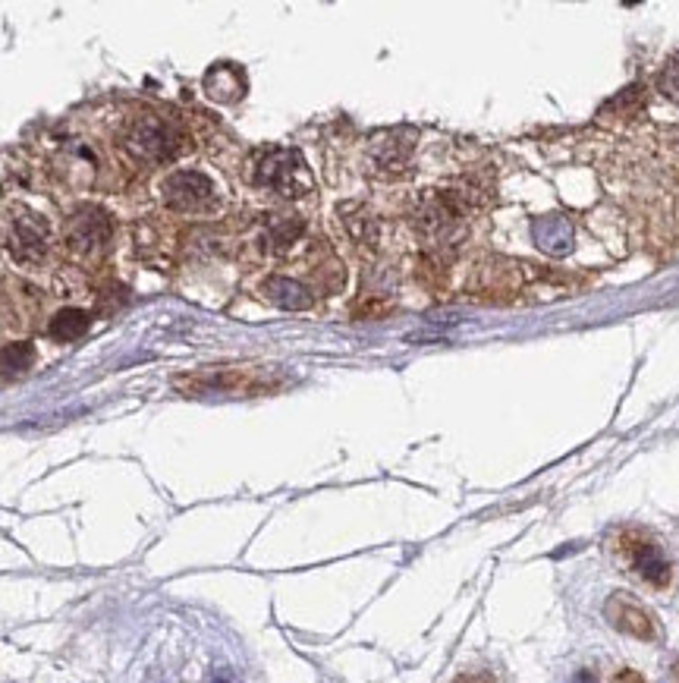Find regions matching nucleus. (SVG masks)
I'll return each mask as SVG.
<instances>
[{"instance_id":"1","label":"nucleus","mask_w":679,"mask_h":683,"mask_svg":"<svg viewBox=\"0 0 679 683\" xmlns=\"http://www.w3.org/2000/svg\"><path fill=\"white\" fill-rule=\"evenodd\" d=\"M183 133L173 126L170 120L158 117V114H136L123 123V133H120V145L123 152L139 161V164H164L173 161L186 145Z\"/></svg>"},{"instance_id":"2","label":"nucleus","mask_w":679,"mask_h":683,"mask_svg":"<svg viewBox=\"0 0 679 683\" xmlns=\"http://www.w3.org/2000/svg\"><path fill=\"white\" fill-rule=\"evenodd\" d=\"M0 246H4L16 262L38 265L48 255L51 227L38 211L26 205H13L0 215Z\"/></svg>"},{"instance_id":"3","label":"nucleus","mask_w":679,"mask_h":683,"mask_svg":"<svg viewBox=\"0 0 679 683\" xmlns=\"http://www.w3.org/2000/svg\"><path fill=\"white\" fill-rule=\"evenodd\" d=\"M255 183L280 199H302L315 189L312 170L296 148H268L255 164Z\"/></svg>"},{"instance_id":"4","label":"nucleus","mask_w":679,"mask_h":683,"mask_svg":"<svg viewBox=\"0 0 679 683\" xmlns=\"http://www.w3.org/2000/svg\"><path fill=\"white\" fill-rule=\"evenodd\" d=\"M161 199L170 211H180V215H208L221 205V192L202 170H173L161 183Z\"/></svg>"},{"instance_id":"5","label":"nucleus","mask_w":679,"mask_h":683,"mask_svg":"<svg viewBox=\"0 0 679 683\" xmlns=\"http://www.w3.org/2000/svg\"><path fill=\"white\" fill-rule=\"evenodd\" d=\"M604 614L607 621L617 627L620 633L626 636H635V639H657V621L651 617V611L639 602L632 599L629 592H613L607 605H604Z\"/></svg>"},{"instance_id":"6","label":"nucleus","mask_w":679,"mask_h":683,"mask_svg":"<svg viewBox=\"0 0 679 683\" xmlns=\"http://www.w3.org/2000/svg\"><path fill=\"white\" fill-rule=\"evenodd\" d=\"M67 237H70L76 252L101 255L107 249V243H111V221H107V215L101 208H82L70 221Z\"/></svg>"},{"instance_id":"7","label":"nucleus","mask_w":679,"mask_h":683,"mask_svg":"<svg viewBox=\"0 0 679 683\" xmlns=\"http://www.w3.org/2000/svg\"><path fill=\"white\" fill-rule=\"evenodd\" d=\"M192 391H230V394H246L271 388V378H261L255 369H221L208 375H192Z\"/></svg>"},{"instance_id":"8","label":"nucleus","mask_w":679,"mask_h":683,"mask_svg":"<svg viewBox=\"0 0 679 683\" xmlns=\"http://www.w3.org/2000/svg\"><path fill=\"white\" fill-rule=\"evenodd\" d=\"M202 85H205V95L221 104H233L246 95V76L236 63H217V67L205 73Z\"/></svg>"},{"instance_id":"9","label":"nucleus","mask_w":679,"mask_h":683,"mask_svg":"<svg viewBox=\"0 0 679 683\" xmlns=\"http://www.w3.org/2000/svg\"><path fill=\"white\" fill-rule=\"evenodd\" d=\"M535 246L547 255H566L573 249V224L563 215H544L532 224Z\"/></svg>"},{"instance_id":"10","label":"nucleus","mask_w":679,"mask_h":683,"mask_svg":"<svg viewBox=\"0 0 679 683\" xmlns=\"http://www.w3.org/2000/svg\"><path fill=\"white\" fill-rule=\"evenodd\" d=\"M629 558H632V567H635V573L642 576V580H648L651 586H667L670 561H667V554L661 551V545L635 542V545H629Z\"/></svg>"},{"instance_id":"11","label":"nucleus","mask_w":679,"mask_h":683,"mask_svg":"<svg viewBox=\"0 0 679 683\" xmlns=\"http://www.w3.org/2000/svg\"><path fill=\"white\" fill-rule=\"evenodd\" d=\"M261 293H265V300L280 306V309H290V312H302L312 306V293L305 284L293 281V277H268L265 287H261Z\"/></svg>"},{"instance_id":"12","label":"nucleus","mask_w":679,"mask_h":683,"mask_svg":"<svg viewBox=\"0 0 679 683\" xmlns=\"http://www.w3.org/2000/svg\"><path fill=\"white\" fill-rule=\"evenodd\" d=\"M92 325V318L89 312H82V309H63L51 318V325H48V334L54 340H60V344H70V340L82 337L85 331H89Z\"/></svg>"},{"instance_id":"13","label":"nucleus","mask_w":679,"mask_h":683,"mask_svg":"<svg viewBox=\"0 0 679 683\" xmlns=\"http://www.w3.org/2000/svg\"><path fill=\"white\" fill-rule=\"evenodd\" d=\"M409 155H412V142L403 136H390L378 148V167L384 174H403L409 164Z\"/></svg>"},{"instance_id":"14","label":"nucleus","mask_w":679,"mask_h":683,"mask_svg":"<svg viewBox=\"0 0 679 683\" xmlns=\"http://www.w3.org/2000/svg\"><path fill=\"white\" fill-rule=\"evenodd\" d=\"M35 362V347L32 344H7L0 347V375L13 378V375H26Z\"/></svg>"},{"instance_id":"15","label":"nucleus","mask_w":679,"mask_h":683,"mask_svg":"<svg viewBox=\"0 0 679 683\" xmlns=\"http://www.w3.org/2000/svg\"><path fill=\"white\" fill-rule=\"evenodd\" d=\"M343 224L349 230V237L365 243V246H371V243L378 240V221L371 218L365 208H353V205L343 208Z\"/></svg>"},{"instance_id":"16","label":"nucleus","mask_w":679,"mask_h":683,"mask_svg":"<svg viewBox=\"0 0 679 683\" xmlns=\"http://www.w3.org/2000/svg\"><path fill=\"white\" fill-rule=\"evenodd\" d=\"M299 237H302V221H296L293 215H274V221L268 224V246L277 252L290 249Z\"/></svg>"},{"instance_id":"17","label":"nucleus","mask_w":679,"mask_h":683,"mask_svg":"<svg viewBox=\"0 0 679 683\" xmlns=\"http://www.w3.org/2000/svg\"><path fill=\"white\" fill-rule=\"evenodd\" d=\"M657 89H661L664 98L679 104V54L667 60V67L661 70V76H657Z\"/></svg>"},{"instance_id":"18","label":"nucleus","mask_w":679,"mask_h":683,"mask_svg":"<svg viewBox=\"0 0 679 683\" xmlns=\"http://www.w3.org/2000/svg\"><path fill=\"white\" fill-rule=\"evenodd\" d=\"M617 111H623V117H632L635 111H642V89H639V85H632V89H626L620 98H613L604 108V117L617 114Z\"/></svg>"},{"instance_id":"19","label":"nucleus","mask_w":679,"mask_h":683,"mask_svg":"<svg viewBox=\"0 0 679 683\" xmlns=\"http://www.w3.org/2000/svg\"><path fill=\"white\" fill-rule=\"evenodd\" d=\"M613 683H645L642 674H635V671H620L617 677H613Z\"/></svg>"},{"instance_id":"20","label":"nucleus","mask_w":679,"mask_h":683,"mask_svg":"<svg viewBox=\"0 0 679 683\" xmlns=\"http://www.w3.org/2000/svg\"><path fill=\"white\" fill-rule=\"evenodd\" d=\"M456 683H494V680L488 674H463Z\"/></svg>"},{"instance_id":"21","label":"nucleus","mask_w":679,"mask_h":683,"mask_svg":"<svg viewBox=\"0 0 679 683\" xmlns=\"http://www.w3.org/2000/svg\"><path fill=\"white\" fill-rule=\"evenodd\" d=\"M573 683H598V680H595V677H591L588 671H582V674H576V680H573Z\"/></svg>"}]
</instances>
